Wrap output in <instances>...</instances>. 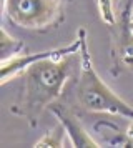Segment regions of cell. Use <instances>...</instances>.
<instances>
[{"mask_svg":"<svg viewBox=\"0 0 133 148\" xmlns=\"http://www.w3.org/2000/svg\"><path fill=\"white\" fill-rule=\"evenodd\" d=\"M50 108H52L53 115L58 118V121L63 125L72 147H95V148L100 147L98 141H95L92 138V135L86 133V130L78 121L77 115L73 112H70L65 107H60V105H52Z\"/></svg>","mask_w":133,"mask_h":148,"instance_id":"obj_6","label":"cell"},{"mask_svg":"<svg viewBox=\"0 0 133 148\" xmlns=\"http://www.w3.org/2000/svg\"><path fill=\"white\" fill-rule=\"evenodd\" d=\"M65 128L58 121L57 127H53L52 130H48L42 138H40L35 147H63V140H65Z\"/></svg>","mask_w":133,"mask_h":148,"instance_id":"obj_8","label":"cell"},{"mask_svg":"<svg viewBox=\"0 0 133 148\" xmlns=\"http://www.w3.org/2000/svg\"><path fill=\"white\" fill-rule=\"evenodd\" d=\"M25 50V45L20 40L13 38L12 35L7 34L5 28L0 30V53H2V60H8L15 55L23 53Z\"/></svg>","mask_w":133,"mask_h":148,"instance_id":"obj_7","label":"cell"},{"mask_svg":"<svg viewBox=\"0 0 133 148\" xmlns=\"http://www.w3.org/2000/svg\"><path fill=\"white\" fill-rule=\"evenodd\" d=\"M132 20H133V8H132Z\"/></svg>","mask_w":133,"mask_h":148,"instance_id":"obj_11","label":"cell"},{"mask_svg":"<svg viewBox=\"0 0 133 148\" xmlns=\"http://www.w3.org/2000/svg\"><path fill=\"white\" fill-rule=\"evenodd\" d=\"M2 7L10 23L33 32L55 28L65 18V0H3Z\"/></svg>","mask_w":133,"mask_h":148,"instance_id":"obj_3","label":"cell"},{"mask_svg":"<svg viewBox=\"0 0 133 148\" xmlns=\"http://www.w3.org/2000/svg\"><path fill=\"white\" fill-rule=\"evenodd\" d=\"M126 136H128V145H133V121L128 128V132H126Z\"/></svg>","mask_w":133,"mask_h":148,"instance_id":"obj_10","label":"cell"},{"mask_svg":"<svg viewBox=\"0 0 133 148\" xmlns=\"http://www.w3.org/2000/svg\"><path fill=\"white\" fill-rule=\"evenodd\" d=\"M82 37V47H80V75L75 87V97L86 112L95 113H112L120 115L126 120L133 121V107L128 105L121 97L113 92L112 88L101 80L98 72L95 70L92 55L88 52L86 43V30H78Z\"/></svg>","mask_w":133,"mask_h":148,"instance_id":"obj_2","label":"cell"},{"mask_svg":"<svg viewBox=\"0 0 133 148\" xmlns=\"http://www.w3.org/2000/svg\"><path fill=\"white\" fill-rule=\"evenodd\" d=\"M97 7H98L100 17L106 25H115L117 22V14H115V7H113V0H95Z\"/></svg>","mask_w":133,"mask_h":148,"instance_id":"obj_9","label":"cell"},{"mask_svg":"<svg viewBox=\"0 0 133 148\" xmlns=\"http://www.w3.org/2000/svg\"><path fill=\"white\" fill-rule=\"evenodd\" d=\"M70 57L43 58L30 65L22 73L23 87L17 103L12 107V112L20 118H25L32 128L38 125L42 113L62 95L72 70Z\"/></svg>","mask_w":133,"mask_h":148,"instance_id":"obj_1","label":"cell"},{"mask_svg":"<svg viewBox=\"0 0 133 148\" xmlns=\"http://www.w3.org/2000/svg\"><path fill=\"white\" fill-rule=\"evenodd\" d=\"M82 47V37L80 34L77 35V40H73V43L66 45V47H60V48H53V50H45V52H37V53H19L8 58V60H2L0 65V83L5 85L7 82H10L12 78H15L17 75L23 73L27 68L37 63V62L43 60V58H62V57H70L80 52Z\"/></svg>","mask_w":133,"mask_h":148,"instance_id":"obj_5","label":"cell"},{"mask_svg":"<svg viewBox=\"0 0 133 148\" xmlns=\"http://www.w3.org/2000/svg\"><path fill=\"white\" fill-rule=\"evenodd\" d=\"M133 0H126L118 18L112 25V60L113 67L133 72V28H132Z\"/></svg>","mask_w":133,"mask_h":148,"instance_id":"obj_4","label":"cell"}]
</instances>
